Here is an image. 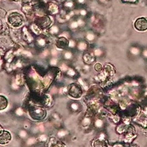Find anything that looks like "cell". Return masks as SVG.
<instances>
[{"label":"cell","mask_w":147,"mask_h":147,"mask_svg":"<svg viewBox=\"0 0 147 147\" xmlns=\"http://www.w3.org/2000/svg\"><path fill=\"white\" fill-rule=\"evenodd\" d=\"M135 28L139 31H145L147 30V19L144 17L138 18L134 23Z\"/></svg>","instance_id":"obj_1"},{"label":"cell","mask_w":147,"mask_h":147,"mask_svg":"<svg viewBox=\"0 0 147 147\" xmlns=\"http://www.w3.org/2000/svg\"><path fill=\"white\" fill-rule=\"evenodd\" d=\"M11 140V135L10 133L7 131H0V144H6L9 142Z\"/></svg>","instance_id":"obj_2"},{"label":"cell","mask_w":147,"mask_h":147,"mask_svg":"<svg viewBox=\"0 0 147 147\" xmlns=\"http://www.w3.org/2000/svg\"><path fill=\"white\" fill-rule=\"evenodd\" d=\"M7 100L2 96H0V110L5 109L7 106Z\"/></svg>","instance_id":"obj_3"},{"label":"cell","mask_w":147,"mask_h":147,"mask_svg":"<svg viewBox=\"0 0 147 147\" xmlns=\"http://www.w3.org/2000/svg\"><path fill=\"white\" fill-rule=\"evenodd\" d=\"M125 2H134L135 1H136V0H123Z\"/></svg>","instance_id":"obj_4"},{"label":"cell","mask_w":147,"mask_h":147,"mask_svg":"<svg viewBox=\"0 0 147 147\" xmlns=\"http://www.w3.org/2000/svg\"><path fill=\"white\" fill-rule=\"evenodd\" d=\"M1 130H2V127H1V125H0V131H1Z\"/></svg>","instance_id":"obj_5"}]
</instances>
